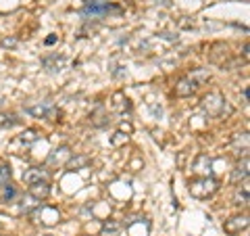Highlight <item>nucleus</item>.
Wrapping results in <instances>:
<instances>
[{
  "mask_svg": "<svg viewBox=\"0 0 250 236\" xmlns=\"http://www.w3.org/2000/svg\"><path fill=\"white\" fill-rule=\"evenodd\" d=\"M15 44H17L15 38H11V40H9V38H4V40H2V46H15Z\"/></svg>",
  "mask_w": 250,
  "mask_h": 236,
  "instance_id": "6ab92c4d",
  "label": "nucleus"
},
{
  "mask_svg": "<svg viewBox=\"0 0 250 236\" xmlns=\"http://www.w3.org/2000/svg\"><path fill=\"white\" fill-rule=\"evenodd\" d=\"M21 140H23V142H34V140H38V132L36 130H27V132H23L21 134Z\"/></svg>",
  "mask_w": 250,
  "mask_h": 236,
  "instance_id": "dca6fc26",
  "label": "nucleus"
},
{
  "mask_svg": "<svg viewBox=\"0 0 250 236\" xmlns=\"http://www.w3.org/2000/svg\"><path fill=\"white\" fill-rule=\"evenodd\" d=\"M248 203V182L244 180V192L238 190L236 192V205H246Z\"/></svg>",
  "mask_w": 250,
  "mask_h": 236,
  "instance_id": "2eb2a0df",
  "label": "nucleus"
},
{
  "mask_svg": "<svg viewBox=\"0 0 250 236\" xmlns=\"http://www.w3.org/2000/svg\"><path fill=\"white\" fill-rule=\"evenodd\" d=\"M210 165H213V161L208 159V155H200L198 159L194 161V171L200 174V178H207V176H210Z\"/></svg>",
  "mask_w": 250,
  "mask_h": 236,
  "instance_id": "6e6552de",
  "label": "nucleus"
},
{
  "mask_svg": "<svg viewBox=\"0 0 250 236\" xmlns=\"http://www.w3.org/2000/svg\"><path fill=\"white\" fill-rule=\"evenodd\" d=\"M248 167H250L248 157H244V159H242V161L236 165V169H233V174H231L233 182H242V180H246V178H248Z\"/></svg>",
  "mask_w": 250,
  "mask_h": 236,
  "instance_id": "1a4fd4ad",
  "label": "nucleus"
},
{
  "mask_svg": "<svg viewBox=\"0 0 250 236\" xmlns=\"http://www.w3.org/2000/svg\"><path fill=\"white\" fill-rule=\"evenodd\" d=\"M15 196V188L13 184H4V201H11Z\"/></svg>",
  "mask_w": 250,
  "mask_h": 236,
  "instance_id": "a211bd4d",
  "label": "nucleus"
},
{
  "mask_svg": "<svg viewBox=\"0 0 250 236\" xmlns=\"http://www.w3.org/2000/svg\"><path fill=\"white\" fill-rule=\"evenodd\" d=\"M88 157H77V159H71V163H69V167H82V165H88Z\"/></svg>",
  "mask_w": 250,
  "mask_h": 236,
  "instance_id": "f3484780",
  "label": "nucleus"
},
{
  "mask_svg": "<svg viewBox=\"0 0 250 236\" xmlns=\"http://www.w3.org/2000/svg\"><path fill=\"white\" fill-rule=\"evenodd\" d=\"M121 230V224L115 222V219H108V222L103 226V236H117Z\"/></svg>",
  "mask_w": 250,
  "mask_h": 236,
  "instance_id": "9b49d317",
  "label": "nucleus"
},
{
  "mask_svg": "<svg viewBox=\"0 0 250 236\" xmlns=\"http://www.w3.org/2000/svg\"><path fill=\"white\" fill-rule=\"evenodd\" d=\"M17 123V117L15 115H6V113H0V128H11V125Z\"/></svg>",
  "mask_w": 250,
  "mask_h": 236,
  "instance_id": "4468645a",
  "label": "nucleus"
},
{
  "mask_svg": "<svg viewBox=\"0 0 250 236\" xmlns=\"http://www.w3.org/2000/svg\"><path fill=\"white\" fill-rule=\"evenodd\" d=\"M29 194H31V196H36L38 201L46 199V196L50 194V186H48V182H38V184H31V186H29Z\"/></svg>",
  "mask_w": 250,
  "mask_h": 236,
  "instance_id": "9d476101",
  "label": "nucleus"
},
{
  "mask_svg": "<svg viewBox=\"0 0 250 236\" xmlns=\"http://www.w3.org/2000/svg\"><path fill=\"white\" fill-rule=\"evenodd\" d=\"M54 42H57V36H50L48 40H46V44H54Z\"/></svg>",
  "mask_w": 250,
  "mask_h": 236,
  "instance_id": "aec40b11",
  "label": "nucleus"
},
{
  "mask_svg": "<svg viewBox=\"0 0 250 236\" xmlns=\"http://www.w3.org/2000/svg\"><path fill=\"white\" fill-rule=\"evenodd\" d=\"M208 77L210 75H208L207 69H196L194 73L186 75V77H182V80L177 82L175 94H177V96H190V94L196 92L205 82H208Z\"/></svg>",
  "mask_w": 250,
  "mask_h": 236,
  "instance_id": "f257e3e1",
  "label": "nucleus"
},
{
  "mask_svg": "<svg viewBox=\"0 0 250 236\" xmlns=\"http://www.w3.org/2000/svg\"><path fill=\"white\" fill-rule=\"evenodd\" d=\"M9 180H11V167L4 161H0V186L9 184Z\"/></svg>",
  "mask_w": 250,
  "mask_h": 236,
  "instance_id": "ddd939ff",
  "label": "nucleus"
},
{
  "mask_svg": "<svg viewBox=\"0 0 250 236\" xmlns=\"http://www.w3.org/2000/svg\"><path fill=\"white\" fill-rule=\"evenodd\" d=\"M61 159H71V153H69V148H67V146L57 148V151L52 153V157H50V163H59Z\"/></svg>",
  "mask_w": 250,
  "mask_h": 236,
  "instance_id": "f8f14e48",
  "label": "nucleus"
},
{
  "mask_svg": "<svg viewBox=\"0 0 250 236\" xmlns=\"http://www.w3.org/2000/svg\"><path fill=\"white\" fill-rule=\"evenodd\" d=\"M111 11H115V6L108 2V0H85L83 9H82V17L83 19H103Z\"/></svg>",
  "mask_w": 250,
  "mask_h": 236,
  "instance_id": "f03ea898",
  "label": "nucleus"
},
{
  "mask_svg": "<svg viewBox=\"0 0 250 236\" xmlns=\"http://www.w3.org/2000/svg\"><path fill=\"white\" fill-rule=\"evenodd\" d=\"M205 109L208 111V115H221V111H223L221 94H210V96L205 100Z\"/></svg>",
  "mask_w": 250,
  "mask_h": 236,
  "instance_id": "0eeeda50",
  "label": "nucleus"
},
{
  "mask_svg": "<svg viewBox=\"0 0 250 236\" xmlns=\"http://www.w3.org/2000/svg\"><path fill=\"white\" fill-rule=\"evenodd\" d=\"M217 180H213L210 176L207 178H196L190 182V194L196 196V199H207V196H210L215 190H217Z\"/></svg>",
  "mask_w": 250,
  "mask_h": 236,
  "instance_id": "7ed1b4c3",
  "label": "nucleus"
},
{
  "mask_svg": "<svg viewBox=\"0 0 250 236\" xmlns=\"http://www.w3.org/2000/svg\"><path fill=\"white\" fill-rule=\"evenodd\" d=\"M246 228H248V215H236V217H231L223 224V230L228 234H231V236L240 234L242 230H246Z\"/></svg>",
  "mask_w": 250,
  "mask_h": 236,
  "instance_id": "39448f33",
  "label": "nucleus"
},
{
  "mask_svg": "<svg viewBox=\"0 0 250 236\" xmlns=\"http://www.w3.org/2000/svg\"><path fill=\"white\" fill-rule=\"evenodd\" d=\"M46 180H48V171L42 169V167H31L23 174V182H27L29 186L38 184V182H46Z\"/></svg>",
  "mask_w": 250,
  "mask_h": 236,
  "instance_id": "423d86ee",
  "label": "nucleus"
},
{
  "mask_svg": "<svg viewBox=\"0 0 250 236\" xmlns=\"http://www.w3.org/2000/svg\"><path fill=\"white\" fill-rule=\"evenodd\" d=\"M25 113L46 119V117H54L57 109H54L52 103H38V105H29V107H25Z\"/></svg>",
  "mask_w": 250,
  "mask_h": 236,
  "instance_id": "20e7f679",
  "label": "nucleus"
}]
</instances>
